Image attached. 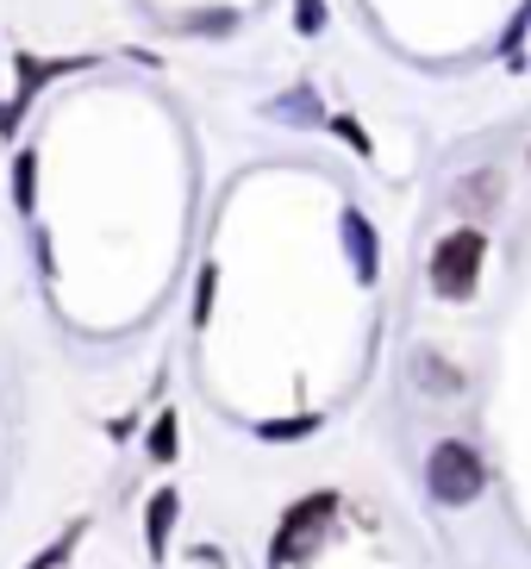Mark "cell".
<instances>
[{
	"label": "cell",
	"instance_id": "6da1fadb",
	"mask_svg": "<svg viewBox=\"0 0 531 569\" xmlns=\"http://www.w3.org/2000/svg\"><path fill=\"white\" fill-rule=\"evenodd\" d=\"M482 257H488V238L482 232H450L432 257V288L444 301H463L475 295V276H482Z\"/></svg>",
	"mask_w": 531,
	"mask_h": 569
},
{
	"label": "cell",
	"instance_id": "7a4b0ae2",
	"mask_svg": "<svg viewBox=\"0 0 531 569\" xmlns=\"http://www.w3.org/2000/svg\"><path fill=\"white\" fill-rule=\"evenodd\" d=\"M425 482H432V495H438L444 507H469L475 495H482L488 469H482V457L469 451V445H438V451H432V469H425Z\"/></svg>",
	"mask_w": 531,
	"mask_h": 569
},
{
	"label": "cell",
	"instance_id": "3957f363",
	"mask_svg": "<svg viewBox=\"0 0 531 569\" xmlns=\"http://www.w3.org/2000/svg\"><path fill=\"white\" fill-rule=\"evenodd\" d=\"M325 513H332V501H325V495H319V501H300L294 513L282 519V538H275V557H282V563H294V557H307V551H313V538L325 532Z\"/></svg>",
	"mask_w": 531,
	"mask_h": 569
},
{
	"label": "cell",
	"instance_id": "277c9868",
	"mask_svg": "<svg viewBox=\"0 0 531 569\" xmlns=\"http://www.w3.org/2000/svg\"><path fill=\"white\" fill-rule=\"evenodd\" d=\"M413 382L425 388V395H457V388H463V376H457V363H444L438 351H419L413 357Z\"/></svg>",
	"mask_w": 531,
	"mask_h": 569
},
{
	"label": "cell",
	"instance_id": "5b68a950",
	"mask_svg": "<svg viewBox=\"0 0 531 569\" xmlns=\"http://www.w3.org/2000/svg\"><path fill=\"white\" fill-rule=\"evenodd\" d=\"M500 194H507V188H500V176H475V182H463V188H457V201H463V207H475V213L500 207Z\"/></svg>",
	"mask_w": 531,
	"mask_h": 569
},
{
	"label": "cell",
	"instance_id": "8992f818",
	"mask_svg": "<svg viewBox=\"0 0 531 569\" xmlns=\"http://www.w3.org/2000/svg\"><path fill=\"white\" fill-rule=\"evenodd\" d=\"M169 519H176V495H157V501H150V551H163V538H169Z\"/></svg>",
	"mask_w": 531,
	"mask_h": 569
},
{
	"label": "cell",
	"instance_id": "52a82bcc",
	"mask_svg": "<svg viewBox=\"0 0 531 569\" xmlns=\"http://www.w3.org/2000/svg\"><path fill=\"white\" fill-rule=\"evenodd\" d=\"M350 244H357V263H363V276H375V238H369V226L357 213H350Z\"/></svg>",
	"mask_w": 531,
	"mask_h": 569
},
{
	"label": "cell",
	"instance_id": "ba28073f",
	"mask_svg": "<svg viewBox=\"0 0 531 569\" xmlns=\"http://www.w3.org/2000/svg\"><path fill=\"white\" fill-rule=\"evenodd\" d=\"M76 538H82V526H76V532H63V538H57V545H50L44 557H38V563H26V569H57L69 551H76Z\"/></svg>",
	"mask_w": 531,
	"mask_h": 569
},
{
	"label": "cell",
	"instance_id": "9c48e42d",
	"mask_svg": "<svg viewBox=\"0 0 531 569\" xmlns=\"http://www.w3.org/2000/svg\"><path fill=\"white\" fill-rule=\"evenodd\" d=\"M13 194H19V207H32V157H19V176H13Z\"/></svg>",
	"mask_w": 531,
	"mask_h": 569
},
{
	"label": "cell",
	"instance_id": "30bf717a",
	"mask_svg": "<svg viewBox=\"0 0 531 569\" xmlns=\"http://www.w3.org/2000/svg\"><path fill=\"white\" fill-rule=\"evenodd\" d=\"M150 451H157V457H176V419H163V426H157V438H150Z\"/></svg>",
	"mask_w": 531,
	"mask_h": 569
}]
</instances>
